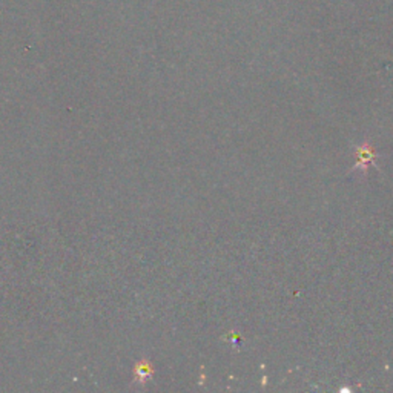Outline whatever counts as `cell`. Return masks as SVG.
<instances>
[{
    "instance_id": "6da1fadb",
    "label": "cell",
    "mask_w": 393,
    "mask_h": 393,
    "mask_svg": "<svg viewBox=\"0 0 393 393\" xmlns=\"http://www.w3.org/2000/svg\"><path fill=\"white\" fill-rule=\"evenodd\" d=\"M353 157H355V166L352 168V171H359L364 177L369 174L370 166H377L378 154L370 142H363L361 145H358Z\"/></svg>"
}]
</instances>
